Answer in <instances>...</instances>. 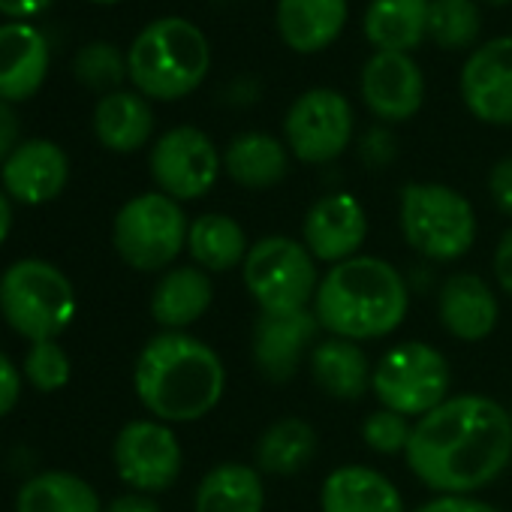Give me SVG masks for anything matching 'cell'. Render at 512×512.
Masks as SVG:
<instances>
[{"label":"cell","mask_w":512,"mask_h":512,"mask_svg":"<svg viewBox=\"0 0 512 512\" xmlns=\"http://www.w3.org/2000/svg\"><path fill=\"white\" fill-rule=\"evenodd\" d=\"M404 461L428 491L473 497L512 464V416L488 395H449L413 422Z\"/></svg>","instance_id":"6da1fadb"},{"label":"cell","mask_w":512,"mask_h":512,"mask_svg":"<svg viewBox=\"0 0 512 512\" xmlns=\"http://www.w3.org/2000/svg\"><path fill=\"white\" fill-rule=\"evenodd\" d=\"M133 389L160 422H196L226 392V368L214 347L187 332H160L136 356Z\"/></svg>","instance_id":"7a4b0ae2"},{"label":"cell","mask_w":512,"mask_h":512,"mask_svg":"<svg viewBox=\"0 0 512 512\" xmlns=\"http://www.w3.org/2000/svg\"><path fill=\"white\" fill-rule=\"evenodd\" d=\"M407 311L410 290L404 275L368 253L329 266L314 296V314L323 332L359 344L392 335Z\"/></svg>","instance_id":"3957f363"},{"label":"cell","mask_w":512,"mask_h":512,"mask_svg":"<svg viewBox=\"0 0 512 512\" xmlns=\"http://www.w3.org/2000/svg\"><path fill=\"white\" fill-rule=\"evenodd\" d=\"M211 70V46L190 19L163 16L145 25L127 49L130 85L160 103L190 97Z\"/></svg>","instance_id":"277c9868"},{"label":"cell","mask_w":512,"mask_h":512,"mask_svg":"<svg viewBox=\"0 0 512 512\" xmlns=\"http://www.w3.org/2000/svg\"><path fill=\"white\" fill-rule=\"evenodd\" d=\"M404 241L431 263H455L476 244V211L464 193L437 181L404 184L398 199Z\"/></svg>","instance_id":"5b68a950"},{"label":"cell","mask_w":512,"mask_h":512,"mask_svg":"<svg viewBox=\"0 0 512 512\" xmlns=\"http://www.w3.org/2000/svg\"><path fill=\"white\" fill-rule=\"evenodd\" d=\"M73 281L46 260H19L0 275V314L7 326L37 341H58L76 317Z\"/></svg>","instance_id":"8992f818"},{"label":"cell","mask_w":512,"mask_h":512,"mask_svg":"<svg viewBox=\"0 0 512 512\" xmlns=\"http://www.w3.org/2000/svg\"><path fill=\"white\" fill-rule=\"evenodd\" d=\"M320 278L323 275L317 272V260L305 241H296L290 235H266L253 241L241 266L244 290L250 293L260 314L269 317L311 311Z\"/></svg>","instance_id":"52a82bcc"},{"label":"cell","mask_w":512,"mask_h":512,"mask_svg":"<svg viewBox=\"0 0 512 512\" xmlns=\"http://www.w3.org/2000/svg\"><path fill=\"white\" fill-rule=\"evenodd\" d=\"M190 220L172 196L151 190L127 199L112 223V244L136 272H163L187 247Z\"/></svg>","instance_id":"ba28073f"},{"label":"cell","mask_w":512,"mask_h":512,"mask_svg":"<svg viewBox=\"0 0 512 512\" xmlns=\"http://www.w3.org/2000/svg\"><path fill=\"white\" fill-rule=\"evenodd\" d=\"M452 371L446 356L425 341H401L389 347L371 374V392L380 407L407 419H422L449 398Z\"/></svg>","instance_id":"9c48e42d"},{"label":"cell","mask_w":512,"mask_h":512,"mask_svg":"<svg viewBox=\"0 0 512 512\" xmlns=\"http://www.w3.org/2000/svg\"><path fill=\"white\" fill-rule=\"evenodd\" d=\"M353 106L335 88H311L293 100L284 115V142L308 166L338 160L353 142Z\"/></svg>","instance_id":"30bf717a"},{"label":"cell","mask_w":512,"mask_h":512,"mask_svg":"<svg viewBox=\"0 0 512 512\" xmlns=\"http://www.w3.org/2000/svg\"><path fill=\"white\" fill-rule=\"evenodd\" d=\"M148 166L160 193L172 196L175 202H190V199H202L217 184L223 169V154L217 151L208 133L181 124L166 130L154 142Z\"/></svg>","instance_id":"8fae6325"},{"label":"cell","mask_w":512,"mask_h":512,"mask_svg":"<svg viewBox=\"0 0 512 512\" xmlns=\"http://www.w3.org/2000/svg\"><path fill=\"white\" fill-rule=\"evenodd\" d=\"M112 461L121 482H127L133 491L160 494L181 476L184 452L172 425L160 419H133L118 431L112 443Z\"/></svg>","instance_id":"7c38bea8"},{"label":"cell","mask_w":512,"mask_h":512,"mask_svg":"<svg viewBox=\"0 0 512 512\" xmlns=\"http://www.w3.org/2000/svg\"><path fill=\"white\" fill-rule=\"evenodd\" d=\"M461 103L488 127L512 124V37L479 43L458 76Z\"/></svg>","instance_id":"4fadbf2b"},{"label":"cell","mask_w":512,"mask_h":512,"mask_svg":"<svg viewBox=\"0 0 512 512\" xmlns=\"http://www.w3.org/2000/svg\"><path fill=\"white\" fill-rule=\"evenodd\" d=\"M320 332L323 326L314 308L287 314V317L260 314L250 335V356H253L256 371L269 383H290L305 365V359H311V350L317 347Z\"/></svg>","instance_id":"5bb4252c"},{"label":"cell","mask_w":512,"mask_h":512,"mask_svg":"<svg viewBox=\"0 0 512 512\" xmlns=\"http://www.w3.org/2000/svg\"><path fill=\"white\" fill-rule=\"evenodd\" d=\"M365 109L383 124L410 121L425 103V76L413 55L374 52L359 76Z\"/></svg>","instance_id":"9a60e30c"},{"label":"cell","mask_w":512,"mask_h":512,"mask_svg":"<svg viewBox=\"0 0 512 512\" xmlns=\"http://www.w3.org/2000/svg\"><path fill=\"white\" fill-rule=\"evenodd\" d=\"M368 238V211L353 193L320 196L302 223V241L317 263L338 266L359 256Z\"/></svg>","instance_id":"2e32d148"},{"label":"cell","mask_w":512,"mask_h":512,"mask_svg":"<svg viewBox=\"0 0 512 512\" xmlns=\"http://www.w3.org/2000/svg\"><path fill=\"white\" fill-rule=\"evenodd\" d=\"M4 193L22 205H46L58 199L70 181V160L52 139L19 142L16 151L0 166Z\"/></svg>","instance_id":"e0dca14e"},{"label":"cell","mask_w":512,"mask_h":512,"mask_svg":"<svg viewBox=\"0 0 512 512\" xmlns=\"http://www.w3.org/2000/svg\"><path fill=\"white\" fill-rule=\"evenodd\" d=\"M437 320L455 341L476 344L494 332L500 320V305L485 278L473 272H455L440 284Z\"/></svg>","instance_id":"ac0fdd59"},{"label":"cell","mask_w":512,"mask_h":512,"mask_svg":"<svg viewBox=\"0 0 512 512\" xmlns=\"http://www.w3.org/2000/svg\"><path fill=\"white\" fill-rule=\"evenodd\" d=\"M49 43L31 22L0 25V100H31L49 76Z\"/></svg>","instance_id":"d6986e66"},{"label":"cell","mask_w":512,"mask_h":512,"mask_svg":"<svg viewBox=\"0 0 512 512\" xmlns=\"http://www.w3.org/2000/svg\"><path fill=\"white\" fill-rule=\"evenodd\" d=\"M347 0H278L275 25L287 49L317 55L329 49L347 28Z\"/></svg>","instance_id":"ffe728a7"},{"label":"cell","mask_w":512,"mask_h":512,"mask_svg":"<svg viewBox=\"0 0 512 512\" xmlns=\"http://www.w3.org/2000/svg\"><path fill=\"white\" fill-rule=\"evenodd\" d=\"M323 512H407L398 485L365 464L335 467L320 488Z\"/></svg>","instance_id":"44dd1931"},{"label":"cell","mask_w":512,"mask_h":512,"mask_svg":"<svg viewBox=\"0 0 512 512\" xmlns=\"http://www.w3.org/2000/svg\"><path fill=\"white\" fill-rule=\"evenodd\" d=\"M308 365L320 392L335 401H359L371 389L374 365L359 341L326 335L311 350Z\"/></svg>","instance_id":"7402d4cb"},{"label":"cell","mask_w":512,"mask_h":512,"mask_svg":"<svg viewBox=\"0 0 512 512\" xmlns=\"http://www.w3.org/2000/svg\"><path fill=\"white\" fill-rule=\"evenodd\" d=\"M290 148L284 139L263 133V130H247L229 139L223 148V172L247 190H269L281 184L290 172Z\"/></svg>","instance_id":"603a6c76"},{"label":"cell","mask_w":512,"mask_h":512,"mask_svg":"<svg viewBox=\"0 0 512 512\" xmlns=\"http://www.w3.org/2000/svg\"><path fill=\"white\" fill-rule=\"evenodd\" d=\"M211 302L214 284L208 272L199 266H175L160 275L151 293V317L157 326H163V332H184L205 317Z\"/></svg>","instance_id":"cb8c5ba5"},{"label":"cell","mask_w":512,"mask_h":512,"mask_svg":"<svg viewBox=\"0 0 512 512\" xmlns=\"http://www.w3.org/2000/svg\"><path fill=\"white\" fill-rule=\"evenodd\" d=\"M196 512H263L266 509V482L256 464L220 461L196 485L193 494Z\"/></svg>","instance_id":"d4e9b609"},{"label":"cell","mask_w":512,"mask_h":512,"mask_svg":"<svg viewBox=\"0 0 512 512\" xmlns=\"http://www.w3.org/2000/svg\"><path fill=\"white\" fill-rule=\"evenodd\" d=\"M362 31L374 52L413 55L428 40V0H371Z\"/></svg>","instance_id":"484cf974"},{"label":"cell","mask_w":512,"mask_h":512,"mask_svg":"<svg viewBox=\"0 0 512 512\" xmlns=\"http://www.w3.org/2000/svg\"><path fill=\"white\" fill-rule=\"evenodd\" d=\"M94 133L103 148L115 154H133L148 145L154 133V112L139 91H112L100 97L94 109Z\"/></svg>","instance_id":"4316f807"},{"label":"cell","mask_w":512,"mask_h":512,"mask_svg":"<svg viewBox=\"0 0 512 512\" xmlns=\"http://www.w3.org/2000/svg\"><path fill=\"white\" fill-rule=\"evenodd\" d=\"M250 250L244 226L220 211L199 214L190 220L187 232V253L193 256V266L208 275H223L244 266V256Z\"/></svg>","instance_id":"83f0119b"},{"label":"cell","mask_w":512,"mask_h":512,"mask_svg":"<svg viewBox=\"0 0 512 512\" xmlns=\"http://www.w3.org/2000/svg\"><path fill=\"white\" fill-rule=\"evenodd\" d=\"M320 449L317 428L302 416L275 419L256 440L253 458L256 470L272 476H296L302 473Z\"/></svg>","instance_id":"f1b7e54d"},{"label":"cell","mask_w":512,"mask_h":512,"mask_svg":"<svg viewBox=\"0 0 512 512\" xmlns=\"http://www.w3.org/2000/svg\"><path fill=\"white\" fill-rule=\"evenodd\" d=\"M16 512H103V503L82 476L67 470H46L22 485Z\"/></svg>","instance_id":"f546056e"},{"label":"cell","mask_w":512,"mask_h":512,"mask_svg":"<svg viewBox=\"0 0 512 512\" xmlns=\"http://www.w3.org/2000/svg\"><path fill=\"white\" fill-rule=\"evenodd\" d=\"M482 13L476 0H428V40L446 52L479 46Z\"/></svg>","instance_id":"4dcf8cb0"},{"label":"cell","mask_w":512,"mask_h":512,"mask_svg":"<svg viewBox=\"0 0 512 512\" xmlns=\"http://www.w3.org/2000/svg\"><path fill=\"white\" fill-rule=\"evenodd\" d=\"M73 73L79 79V85H85L88 91H97V94H112V91H121V85L130 79L127 73V55L112 46V43H88L79 49L76 61H73Z\"/></svg>","instance_id":"1f68e13d"},{"label":"cell","mask_w":512,"mask_h":512,"mask_svg":"<svg viewBox=\"0 0 512 512\" xmlns=\"http://www.w3.org/2000/svg\"><path fill=\"white\" fill-rule=\"evenodd\" d=\"M73 365L58 341H37L25 356V377L40 392H58L70 383Z\"/></svg>","instance_id":"d6a6232c"},{"label":"cell","mask_w":512,"mask_h":512,"mask_svg":"<svg viewBox=\"0 0 512 512\" xmlns=\"http://www.w3.org/2000/svg\"><path fill=\"white\" fill-rule=\"evenodd\" d=\"M362 440L371 452L377 455H404L407 446H410V434H413V419L395 413V410H386V407H377L374 413L365 416L362 422Z\"/></svg>","instance_id":"836d02e7"},{"label":"cell","mask_w":512,"mask_h":512,"mask_svg":"<svg viewBox=\"0 0 512 512\" xmlns=\"http://www.w3.org/2000/svg\"><path fill=\"white\" fill-rule=\"evenodd\" d=\"M488 196L494 208L512 220V157H500L488 172Z\"/></svg>","instance_id":"e575fe53"},{"label":"cell","mask_w":512,"mask_h":512,"mask_svg":"<svg viewBox=\"0 0 512 512\" xmlns=\"http://www.w3.org/2000/svg\"><path fill=\"white\" fill-rule=\"evenodd\" d=\"M19 398H22V377H19L16 365L10 362V356L0 353V419L13 413Z\"/></svg>","instance_id":"d590c367"},{"label":"cell","mask_w":512,"mask_h":512,"mask_svg":"<svg viewBox=\"0 0 512 512\" xmlns=\"http://www.w3.org/2000/svg\"><path fill=\"white\" fill-rule=\"evenodd\" d=\"M413 512H500V509L485 503V500H479V497H446V494H437V497H431L428 503H422Z\"/></svg>","instance_id":"8d00e7d4"},{"label":"cell","mask_w":512,"mask_h":512,"mask_svg":"<svg viewBox=\"0 0 512 512\" xmlns=\"http://www.w3.org/2000/svg\"><path fill=\"white\" fill-rule=\"evenodd\" d=\"M491 266H494V278H497L500 290L512 299V229H506V232L500 235V241H497V247H494V260H491Z\"/></svg>","instance_id":"74e56055"},{"label":"cell","mask_w":512,"mask_h":512,"mask_svg":"<svg viewBox=\"0 0 512 512\" xmlns=\"http://www.w3.org/2000/svg\"><path fill=\"white\" fill-rule=\"evenodd\" d=\"M19 145V118L10 103L0 100V166L7 163V157Z\"/></svg>","instance_id":"f35d334b"},{"label":"cell","mask_w":512,"mask_h":512,"mask_svg":"<svg viewBox=\"0 0 512 512\" xmlns=\"http://www.w3.org/2000/svg\"><path fill=\"white\" fill-rule=\"evenodd\" d=\"M362 157L374 166H383L395 157V142L386 130H371L365 139H362Z\"/></svg>","instance_id":"ab89813d"},{"label":"cell","mask_w":512,"mask_h":512,"mask_svg":"<svg viewBox=\"0 0 512 512\" xmlns=\"http://www.w3.org/2000/svg\"><path fill=\"white\" fill-rule=\"evenodd\" d=\"M52 4L55 0H0V13L10 16L13 22H28L43 10H49Z\"/></svg>","instance_id":"60d3db41"},{"label":"cell","mask_w":512,"mask_h":512,"mask_svg":"<svg viewBox=\"0 0 512 512\" xmlns=\"http://www.w3.org/2000/svg\"><path fill=\"white\" fill-rule=\"evenodd\" d=\"M103 512H160V506H157V500H154L151 494L130 491V494L115 497Z\"/></svg>","instance_id":"b9f144b4"},{"label":"cell","mask_w":512,"mask_h":512,"mask_svg":"<svg viewBox=\"0 0 512 512\" xmlns=\"http://www.w3.org/2000/svg\"><path fill=\"white\" fill-rule=\"evenodd\" d=\"M10 229H13V199L0 190V244L7 241Z\"/></svg>","instance_id":"7bdbcfd3"},{"label":"cell","mask_w":512,"mask_h":512,"mask_svg":"<svg viewBox=\"0 0 512 512\" xmlns=\"http://www.w3.org/2000/svg\"><path fill=\"white\" fill-rule=\"evenodd\" d=\"M482 4H488V7H506V4H512V0H482Z\"/></svg>","instance_id":"ee69618b"},{"label":"cell","mask_w":512,"mask_h":512,"mask_svg":"<svg viewBox=\"0 0 512 512\" xmlns=\"http://www.w3.org/2000/svg\"><path fill=\"white\" fill-rule=\"evenodd\" d=\"M91 4H118V0H91Z\"/></svg>","instance_id":"f6af8a7d"},{"label":"cell","mask_w":512,"mask_h":512,"mask_svg":"<svg viewBox=\"0 0 512 512\" xmlns=\"http://www.w3.org/2000/svg\"><path fill=\"white\" fill-rule=\"evenodd\" d=\"M509 416H512V407H509Z\"/></svg>","instance_id":"bcb514c9"}]
</instances>
